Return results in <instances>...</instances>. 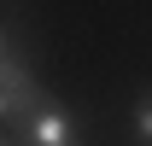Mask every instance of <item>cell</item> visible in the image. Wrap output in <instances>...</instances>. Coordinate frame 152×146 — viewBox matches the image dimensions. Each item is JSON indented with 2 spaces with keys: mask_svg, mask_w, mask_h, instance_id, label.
<instances>
[{
  "mask_svg": "<svg viewBox=\"0 0 152 146\" xmlns=\"http://www.w3.org/2000/svg\"><path fill=\"white\" fill-rule=\"evenodd\" d=\"M0 58H12V29H6V18H0Z\"/></svg>",
  "mask_w": 152,
  "mask_h": 146,
  "instance_id": "277c9868",
  "label": "cell"
},
{
  "mask_svg": "<svg viewBox=\"0 0 152 146\" xmlns=\"http://www.w3.org/2000/svg\"><path fill=\"white\" fill-rule=\"evenodd\" d=\"M0 146H18V140H12V128H0Z\"/></svg>",
  "mask_w": 152,
  "mask_h": 146,
  "instance_id": "5b68a950",
  "label": "cell"
},
{
  "mask_svg": "<svg viewBox=\"0 0 152 146\" xmlns=\"http://www.w3.org/2000/svg\"><path fill=\"white\" fill-rule=\"evenodd\" d=\"M129 134H134V146H152V82L140 93H134V111H129Z\"/></svg>",
  "mask_w": 152,
  "mask_h": 146,
  "instance_id": "3957f363",
  "label": "cell"
},
{
  "mask_svg": "<svg viewBox=\"0 0 152 146\" xmlns=\"http://www.w3.org/2000/svg\"><path fill=\"white\" fill-rule=\"evenodd\" d=\"M35 93H41V76H35L29 58L23 53L0 58V123H18L23 111L35 105Z\"/></svg>",
  "mask_w": 152,
  "mask_h": 146,
  "instance_id": "7a4b0ae2",
  "label": "cell"
},
{
  "mask_svg": "<svg viewBox=\"0 0 152 146\" xmlns=\"http://www.w3.org/2000/svg\"><path fill=\"white\" fill-rule=\"evenodd\" d=\"M12 140L18 146H82V117H76L64 99H53V93L41 88L35 105L12 123Z\"/></svg>",
  "mask_w": 152,
  "mask_h": 146,
  "instance_id": "6da1fadb",
  "label": "cell"
}]
</instances>
